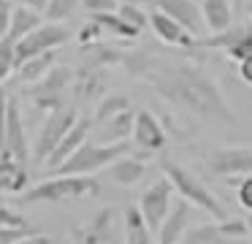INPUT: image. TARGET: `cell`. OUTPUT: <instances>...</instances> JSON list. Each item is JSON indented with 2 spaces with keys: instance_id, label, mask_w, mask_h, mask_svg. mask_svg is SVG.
<instances>
[{
  "instance_id": "6da1fadb",
  "label": "cell",
  "mask_w": 252,
  "mask_h": 244,
  "mask_svg": "<svg viewBox=\"0 0 252 244\" xmlns=\"http://www.w3.org/2000/svg\"><path fill=\"white\" fill-rule=\"evenodd\" d=\"M122 65L130 76L147 81L163 101L201 119L236 125V111L222 87L201 63L174 54L168 49H136L122 54Z\"/></svg>"
},
{
  "instance_id": "7a4b0ae2",
  "label": "cell",
  "mask_w": 252,
  "mask_h": 244,
  "mask_svg": "<svg viewBox=\"0 0 252 244\" xmlns=\"http://www.w3.org/2000/svg\"><path fill=\"white\" fill-rule=\"evenodd\" d=\"M163 171H165V179L171 182V187L179 193V198L185 201V204H190V206H195V209L206 211V214L214 217L217 222H222V220H228V217H230L228 209L222 206V201H220L217 195H214L212 190H209L206 184L195 176V174L187 171L185 166L165 160L163 163Z\"/></svg>"
},
{
  "instance_id": "3957f363",
  "label": "cell",
  "mask_w": 252,
  "mask_h": 244,
  "mask_svg": "<svg viewBox=\"0 0 252 244\" xmlns=\"http://www.w3.org/2000/svg\"><path fill=\"white\" fill-rule=\"evenodd\" d=\"M100 193L98 179L93 176H52L38 182L35 187H28L22 193V204H63V201H82L95 198Z\"/></svg>"
},
{
  "instance_id": "277c9868",
  "label": "cell",
  "mask_w": 252,
  "mask_h": 244,
  "mask_svg": "<svg viewBox=\"0 0 252 244\" xmlns=\"http://www.w3.org/2000/svg\"><path fill=\"white\" fill-rule=\"evenodd\" d=\"M127 155V144H117V146H106V144H95L87 141L82 144L60 168H57V176H90L95 171H103L109 168L117 157Z\"/></svg>"
},
{
  "instance_id": "5b68a950",
  "label": "cell",
  "mask_w": 252,
  "mask_h": 244,
  "mask_svg": "<svg viewBox=\"0 0 252 244\" xmlns=\"http://www.w3.org/2000/svg\"><path fill=\"white\" fill-rule=\"evenodd\" d=\"M76 119H79L76 108L63 106V108H57V111H49L46 119H44V125H41V130H38V136H35V144H33V149H30V157L44 166L46 157H49L52 152H55V146L65 139V133L73 128Z\"/></svg>"
},
{
  "instance_id": "8992f818",
  "label": "cell",
  "mask_w": 252,
  "mask_h": 244,
  "mask_svg": "<svg viewBox=\"0 0 252 244\" xmlns=\"http://www.w3.org/2000/svg\"><path fill=\"white\" fill-rule=\"evenodd\" d=\"M179 244H250V225L247 220H228L209 222V225L187 228Z\"/></svg>"
},
{
  "instance_id": "52a82bcc",
  "label": "cell",
  "mask_w": 252,
  "mask_h": 244,
  "mask_svg": "<svg viewBox=\"0 0 252 244\" xmlns=\"http://www.w3.org/2000/svg\"><path fill=\"white\" fill-rule=\"evenodd\" d=\"M68 41V30L57 22H44L41 27H35L30 35H25L22 41L14 43V68L19 63L30 57H38V54H46V52H55L60 49L63 43Z\"/></svg>"
},
{
  "instance_id": "ba28073f",
  "label": "cell",
  "mask_w": 252,
  "mask_h": 244,
  "mask_svg": "<svg viewBox=\"0 0 252 244\" xmlns=\"http://www.w3.org/2000/svg\"><path fill=\"white\" fill-rule=\"evenodd\" d=\"M71 84V70L55 65L49 73L41 81L30 84V101L35 108H44V111H57V108L65 106V90Z\"/></svg>"
},
{
  "instance_id": "9c48e42d",
  "label": "cell",
  "mask_w": 252,
  "mask_h": 244,
  "mask_svg": "<svg viewBox=\"0 0 252 244\" xmlns=\"http://www.w3.org/2000/svg\"><path fill=\"white\" fill-rule=\"evenodd\" d=\"M171 206H174V187H171V182L165 176H160L158 182L149 184L141 193V201H138V211H141L144 222L149 225L152 233H158V228L168 217Z\"/></svg>"
},
{
  "instance_id": "30bf717a",
  "label": "cell",
  "mask_w": 252,
  "mask_h": 244,
  "mask_svg": "<svg viewBox=\"0 0 252 244\" xmlns=\"http://www.w3.org/2000/svg\"><path fill=\"white\" fill-rule=\"evenodd\" d=\"M206 171L214 176H250L252 149L247 146H220L206 152Z\"/></svg>"
},
{
  "instance_id": "8fae6325",
  "label": "cell",
  "mask_w": 252,
  "mask_h": 244,
  "mask_svg": "<svg viewBox=\"0 0 252 244\" xmlns=\"http://www.w3.org/2000/svg\"><path fill=\"white\" fill-rule=\"evenodd\" d=\"M198 46L222 49L230 60L241 63L244 57L252 54V22H239V25H230L228 30L217 33V35H206L198 41Z\"/></svg>"
},
{
  "instance_id": "7c38bea8",
  "label": "cell",
  "mask_w": 252,
  "mask_h": 244,
  "mask_svg": "<svg viewBox=\"0 0 252 244\" xmlns=\"http://www.w3.org/2000/svg\"><path fill=\"white\" fill-rule=\"evenodd\" d=\"M160 14L171 16L176 25H182L192 38L201 41L206 27H203V16H201V5L195 0H155Z\"/></svg>"
},
{
  "instance_id": "4fadbf2b",
  "label": "cell",
  "mask_w": 252,
  "mask_h": 244,
  "mask_svg": "<svg viewBox=\"0 0 252 244\" xmlns=\"http://www.w3.org/2000/svg\"><path fill=\"white\" fill-rule=\"evenodd\" d=\"M3 152L14 157L17 163L28 166L30 160V146H28V133H25V119H22V108L14 98H8V111H6V146Z\"/></svg>"
},
{
  "instance_id": "5bb4252c",
  "label": "cell",
  "mask_w": 252,
  "mask_h": 244,
  "mask_svg": "<svg viewBox=\"0 0 252 244\" xmlns=\"http://www.w3.org/2000/svg\"><path fill=\"white\" fill-rule=\"evenodd\" d=\"M130 136L136 141V146L144 152H160L168 144V133H165V128L152 111H136V122H133Z\"/></svg>"
},
{
  "instance_id": "9a60e30c",
  "label": "cell",
  "mask_w": 252,
  "mask_h": 244,
  "mask_svg": "<svg viewBox=\"0 0 252 244\" xmlns=\"http://www.w3.org/2000/svg\"><path fill=\"white\" fill-rule=\"evenodd\" d=\"M90 130H93V122H90L87 117H79L76 122H73V128L65 133V139H63L60 144L55 146V152H52V155L46 157V163H44V166L49 168V171H57V168H60L63 163H65L68 157H71L73 152L79 149V146H82V144H87Z\"/></svg>"
},
{
  "instance_id": "2e32d148",
  "label": "cell",
  "mask_w": 252,
  "mask_h": 244,
  "mask_svg": "<svg viewBox=\"0 0 252 244\" xmlns=\"http://www.w3.org/2000/svg\"><path fill=\"white\" fill-rule=\"evenodd\" d=\"M73 92H76V101H100L106 95V68L84 63L76 70Z\"/></svg>"
},
{
  "instance_id": "e0dca14e",
  "label": "cell",
  "mask_w": 252,
  "mask_h": 244,
  "mask_svg": "<svg viewBox=\"0 0 252 244\" xmlns=\"http://www.w3.org/2000/svg\"><path fill=\"white\" fill-rule=\"evenodd\" d=\"M190 217H192V206L185 204V201H179V204L171 206L168 217L163 220V225L158 228V244H179L182 236L187 233V228H190Z\"/></svg>"
},
{
  "instance_id": "ac0fdd59",
  "label": "cell",
  "mask_w": 252,
  "mask_h": 244,
  "mask_svg": "<svg viewBox=\"0 0 252 244\" xmlns=\"http://www.w3.org/2000/svg\"><path fill=\"white\" fill-rule=\"evenodd\" d=\"M149 27H152L155 35H158L163 43H168V46H179V49L198 46V38H192L185 27L176 25L171 16L160 14V11H152V16H149Z\"/></svg>"
},
{
  "instance_id": "d6986e66",
  "label": "cell",
  "mask_w": 252,
  "mask_h": 244,
  "mask_svg": "<svg viewBox=\"0 0 252 244\" xmlns=\"http://www.w3.org/2000/svg\"><path fill=\"white\" fill-rule=\"evenodd\" d=\"M133 122H136V111L127 108V111H120L117 117L106 119L103 125H98V141L95 144H106V146H117V144H127L133 133Z\"/></svg>"
},
{
  "instance_id": "ffe728a7",
  "label": "cell",
  "mask_w": 252,
  "mask_h": 244,
  "mask_svg": "<svg viewBox=\"0 0 252 244\" xmlns=\"http://www.w3.org/2000/svg\"><path fill=\"white\" fill-rule=\"evenodd\" d=\"M106 174H109V179L114 184H120V187H133V184H138L147 176V163L138 155H122L106 168Z\"/></svg>"
},
{
  "instance_id": "44dd1931",
  "label": "cell",
  "mask_w": 252,
  "mask_h": 244,
  "mask_svg": "<svg viewBox=\"0 0 252 244\" xmlns=\"http://www.w3.org/2000/svg\"><path fill=\"white\" fill-rule=\"evenodd\" d=\"M201 16L209 35H217L233 25V5L230 0H201Z\"/></svg>"
},
{
  "instance_id": "7402d4cb",
  "label": "cell",
  "mask_w": 252,
  "mask_h": 244,
  "mask_svg": "<svg viewBox=\"0 0 252 244\" xmlns=\"http://www.w3.org/2000/svg\"><path fill=\"white\" fill-rule=\"evenodd\" d=\"M28 190V166L17 163L8 152H0V193H19Z\"/></svg>"
},
{
  "instance_id": "603a6c76",
  "label": "cell",
  "mask_w": 252,
  "mask_h": 244,
  "mask_svg": "<svg viewBox=\"0 0 252 244\" xmlns=\"http://www.w3.org/2000/svg\"><path fill=\"white\" fill-rule=\"evenodd\" d=\"M41 25H44V14H38V11H33V8H25V5H14L6 38L11 43H17V41H22L25 35H30L35 27H41Z\"/></svg>"
},
{
  "instance_id": "cb8c5ba5",
  "label": "cell",
  "mask_w": 252,
  "mask_h": 244,
  "mask_svg": "<svg viewBox=\"0 0 252 244\" xmlns=\"http://www.w3.org/2000/svg\"><path fill=\"white\" fill-rule=\"evenodd\" d=\"M111 225H114V209H111V206H103L87 225L79 228L76 236L82 239V244H103L106 239L111 236Z\"/></svg>"
},
{
  "instance_id": "d4e9b609",
  "label": "cell",
  "mask_w": 252,
  "mask_h": 244,
  "mask_svg": "<svg viewBox=\"0 0 252 244\" xmlns=\"http://www.w3.org/2000/svg\"><path fill=\"white\" fill-rule=\"evenodd\" d=\"M57 52H60V49L46 52V54H38V57H30V60H25V63H19L17 65V79L25 81V84H35V81H41L57 65Z\"/></svg>"
},
{
  "instance_id": "484cf974",
  "label": "cell",
  "mask_w": 252,
  "mask_h": 244,
  "mask_svg": "<svg viewBox=\"0 0 252 244\" xmlns=\"http://www.w3.org/2000/svg\"><path fill=\"white\" fill-rule=\"evenodd\" d=\"M155 233L144 222L138 206H127L125 209V244H152Z\"/></svg>"
},
{
  "instance_id": "4316f807",
  "label": "cell",
  "mask_w": 252,
  "mask_h": 244,
  "mask_svg": "<svg viewBox=\"0 0 252 244\" xmlns=\"http://www.w3.org/2000/svg\"><path fill=\"white\" fill-rule=\"evenodd\" d=\"M127 108H130V98L125 92H106L95 106V125H103L106 119L117 117L120 111H127Z\"/></svg>"
},
{
  "instance_id": "83f0119b",
  "label": "cell",
  "mask_w": 252,
  "mask_h": 244,
  "mask_svg": "<svg viewBox=\"0 0 252 244\" xmlns=\"http://www.w3.org/2000/svg\"><path fill=\"white\" fill-rule=\"evenodd\" d=\"M93 22H98L100 27H103V33H109V35L114 38H122V41H133V38H138V33L133 30L130 25H125V22L114 14H100V16H93Z\"/></svg>"
},
{
  "instance_id": "f1b7e54d",
  "label": "cell",
  "mask_w": 252,
  "mask_h": 244,
  "mask_svg": "<svg viewBox=\"0 0 252 244\" xmlns=\"http://www.w3.org/2000/svg\"><path fill=\"white\" fill-rule=\"evenodd\" d=\"M117 16H120L125 25H130L136 33H141L144 27L149 25V14L144 8H138L136 3H120V8H117Z\"/></svg>"
},
{
  "instance_id": "f546056e",
  "label": "cell",
  "mask_w": 252,
  "mask_h": 244,
  "mask_svg": "<svg viewBox=\"0 0 252 244\" xmlns=\"http://www.w3.org/2000/svg\"><path fill=\"white\" fill-rule=\"evenodd\" d=\"M79 8V0H46L44 19L46 22H65Z\"/></svg>"
},
{
  "instance_id": "4dcf8cb0",
  "label": "cell",
  "mask_w": 252,
  "mask_h": 244,
  "mask_svg": "<svg viewBox=\"0 0 252 244\" xmlns=\"http://www.w3.org/2000/svg\"><path fill=\"white\" fill-rule=\"evenodd\" d=\"M0 228H14V231H28L33 228L28 220H25L19 211L8 209V206H0Z\"/></svg>"
},
{
  "instance_id": "1f68e13d",
  "label": "cell",
  "mask_w": 252,
  "mask_h": 244,
  "mask_svg": "<svg viewBox=\"0 0 252 244\" xmlns=\"http://www.w3.org/2000/svg\"><path fill=\"white\" fill-rule=\"evenodd\" d=\"M120 3H122V0H79V5H84V8H87L93 16L114 14V11L120 8Z\"/></svg>"
},
{
  "instance_id": "d6a6232c",
  "label": "cell",
  "mask_w": 252,
  "mask_h": 244,
  "mask_svg": "<svg viewBox=\"0 0 252 244\" xmlns=\"http://www.w3.org/2000/svg\"><path fill=\"white\" fill-rule=\"evenodd\" d=\"M236 201H239L247 211H252V174L250 176H241L239 182H236Z\"/></svg>"
},
{
  "instance_id": "836d02e7",
  "label": "cell",
  "mask_w": 252,
  "mask_h": 244,
  "mask_svg": "<svg viewBox=\"0 0 252 244\" xmlns=\"http://www.w3.org/2000/svg\"><path fill=\"white\" fill-rule=\"evenodd\" d=\"M79 43L82 46H90V43H100V38H103V27L98 25V22H87V25L79 30Z\"/></svg>"
},
{
  "instance_id": "e575fe53",
  "label": "cell",
  "mask_w": 252,
  "mask_h": 244,
  "mask_svg": "<svg viewBox=\"0 0 252 244\" xmlns=\"http://www.w3.org/2000/svg\"><path fill=\"white\" fill-rule=\"evenodd\" d=\"M0 70H14V43L0 38Z\"/></svg>"
},
{
  "instance_id": "d590c367",
  "label": "cell",
  "mask_w": 252,
  "mask_h": 244,
  "mask_svg": "<svg viewBox=\"0 0 252 244\" xmlns=\"http://www.w3.org/2000/svg\"><path fill=\"white\" fill-rule=\"evenodd\" d=\"M6 111H8V92L0 90V152L6 146Z\"/></svg>"
},
{
  "instance_id": "8d00e7d4",
  "label": "cell",
  "mask_w": 252,
  "mask_h": 244,
  "mask_svg": "<svg viewBox=\"0 0 252 244\" xmlns=\"http://www.w3.org/2000/svg\"><path fill=\"white\" fill-rule=\"evenodd\" d=\"M11 11H14L11 0H0V38H6V33H8V22H11Z\"/></svg>"
},
{
  "instance_id": "74e56055",
  "label": "cell",
  "mask_w": 252,
  "mask_h": 244,
  "mask_svg": "<svg viewBox=\"0 0 252 244\" xmlns=\"http://www.w3.org/2000/svg\"><path fill=\"white\" fill-rule=\"evenodd\" d=\"M30 233H35L33 228H28V231H14V228H0V244H14V242H19L22 236H30Z\"/></svg>"
},
{
  "instance_id": "f35d334b",
  "label": "cell",
  "mask_w": 252,
  "mask_h": 244,
  "mask_svg": "<svg viewBox=\"0 0 252 244\" xmlns=\"http://www.w3.org/2000/svg\"><path fill=\"white\" fill-rule=\"evenodd\" d=\"M239 76L247 81V84H252V54H250V57H244V60L239 63Z\"/></svg>"
},
{
  "instance_id": "ab89813d",
  "label": "cell",
  "mask_w": 252,
  "mask_h": 244,
  "mask_svg": "<svg viewBox=\"0 0 252 244\" xmlns=\"http://www.w3.org/2000/svg\"><path fill=\"white\" fill-rule=\"evenodd\" d=\"M14 244H52V239L44 236V233H30V236H22L19 242H14Z\"/></svg>"
},
{
  "instance_id": "60d3db41",
  "label": "cell",
  "mask_w": 252,
  "mask_h": 244,
  "mask_svg": "<svg viewBox=\"0 0 252 244\" xmlns=\"http://www.w3.org/2000/svg\"><path fill=\"white\" fill-rule=\"evenodd\" d=\"M17 5H25V8H33L38 11V14H44L46 11V0H14Z\"/></svg>"
},
{
  "instance_id": "b9f144b4",
  "label": "cell",
  "mask_w": 252,
  "mask_h": 244,
  "mask_svg": "<svg viewBox=\"0 0 252 244\" xmlns=\"http://www.w3.org/2000/svg\"><path fill=\"white\" fill-rule=\"evenodd\" d=\"M244 3H247V0H230V5H233V14H236V11L244 8Z\"/></svg>"
},
{
  "instance_id": "7bdbcfd3",
  "label": "cell",
  "mask_w": 252,
  "mask_h": 244,
  "mask_svg": "<svg viewBox=\"0 0 252 244\" xmlns=\"http://www.w3.org/2000/svg\"><path fill=\"white\" fill-rule=\"evenodd\" d=\"M247 8H250V14H252V0H250V5H247Z\"/></svg>"
},
{
  "instance_id": "ee69618b",
  "label": "cell",
  "mask_w": 252,
  "mask_h": 244,
  "mask_svg": "<svg viewBox=\"0 0 252 244\" xmlns=\"http://www.w3.org/2000/svg\"><path fill=\"white\" fill-rule=\"evenodd\" d=\"M250 244H252V242H250Z\"/></svg>"
}]
</instances>
